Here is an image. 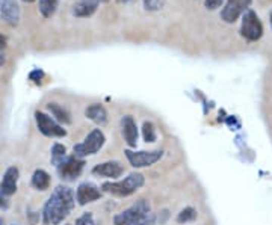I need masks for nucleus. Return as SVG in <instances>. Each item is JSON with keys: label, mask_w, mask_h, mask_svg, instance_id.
<instances>
[{"label": "nucleus", "mask_w": 272, "mask_h": 225, "mask_svg": "<svg viewBox=\"0 0 272 225\" xmlns=\"http://www.w3.org/2000/svg\"><path fill=\"white\" fill-rule=\"evenodd\" d=\"M76 195L68 186H58L42 209V221L45 225H59L73 212Z\"/></svg>", "instance_id": "nucleus-1"}, {"label": "nucleus", "mask_w": 272, "mask_h": 225, "mask_svg": "<svg viewBox=\"0 0 272 225\" xmlns=\"http://www.w3.org/2000/svg\"><path fill=\"white\" fill-rule=\"evenodd\" d=\"M145 183V179L142 174L135 173L130 174L129 177H126L121 182H107L101 186V189L107 194L117 195V197H129L132 194H135L138 189H141Z\"/></svg>", "instance_id": "nucleus-2"}, {"label": "nucleus", "mask_w": 272, "mask_h": 225, "mask_svg": "<svg viewBox=\"0 0 272 225\" xmlns=\"http://www.w3.org/2000/svg\"><path fill=\"white\" fill-rule=\"evenodd\" d=\"M106 142V138H104V133L100 130V129H94L86 138L83 142L80 144H76L73 151H74V156L79 157V159H83L86 156H92L95 153H98L101 150V147L104 145Z\"/></svg>", "instance_id": "nucleus-3"}, {"label": "nucleus", "mask_w": 272, "mask_h": 225, "mask_svg": "<svg viewBox=\"0 0 272 225\" xmlns=\"http://www.w3.org/2000/svg\"><path fill=\"white\" fill-rule=\"evenodd\" d=\"M241 35L247 41H257L263 35V24L253 9H247L242 15Z\"/></svg>", "instance_id": "nucleus-4"}, {"label": "nucleus", "mask_w": 272, "mask_h": 225, "mask_svg": "<svg viewBox=\"0 0 272 225\" xmlns=\"http://www.w3.org/2000/svg\"><path fill=\"white\" fill-rule=\"evenodd\" d=\"M151 212V206L147 200H139L135 204H132L129 209H126L124 212L118 213L114 218V225H130L133 221H136L138 218L147 215Z\"/></svg>", "instance_id": "nucleus-5"}, {"label": "nucleus", "mask_w": 272, "mask_h": 225, "mask_svg": "<svg viewBox=\"0 0 272 225\" xmlns=\"http://www.w3.org/2000/svg\"><path fill=\"white\" fill-rule=\"evenodd\" d=\"M35 121L38 126V130L48 138H64L67 135V130L58 123L55 121L51 117H48L44 112H35Z\"/></svg>", "instance_id": "nucleus-6"}, {"label": "nucleus", "mask_w": 272, "mask_h": 225, "mask_svg": "<svg viewBox=\"0 0 272 225\" xmlns=\"http://www.w3.org/2000/svg\"><path fill=\"white\" fill-rule=\"evenodd\" d=\"M126 157L129 160V163L133 168H147L154 165L156 162H159L164 156V153L160 150H154V151H132V150H126Z\"/></svg>", "instance_id": "nucleus-7"}, {"label": "nucleus", "mask_w": 272, "mask_h": 225, "mask_svg": "<svg viewBox=\"0 0 272 225\" xmlns=\"http://www.w3.org/2000/svg\"><path fill=\"white\" fill-rule=\"evenodd\" d=\"M253 0H227L226 6L221 11V18L229 23L233 24L236 20H239L241 15H244V12L247 9H250Z\"/></svg>", "instance_id": "nucleus-8"}, {"label": "nucleus", "mask_w": 272, "mask_h": 225, "mask_svg": "<svg viewBox=\"0 0 272 225\" xmlns=\"http://www.w3.org/2000/svg\"><path fill=\"white\" fill-rule=\"evenodd\" d=\"M0 17L8 26L11 27L18 26L21 18V11L17 0H0Z\"/></svg>", "instance_id": "nucleus-9"}, {"label": "nucleus", "mask_w": 272, "mask_h": 225, "mask_svg": "<svg viewBox=\"0 0 272 225\" xmlns=\"http://www.w3.org/2000/svg\"><path fill=\"white\" fill-rule=\"evenodd\" d=\"M83 165L85 162L79 157H76L74 154L73 156H67V159L62 162V165L59 166V174L64 180H74L80 176L82 170H83Z\"/></svg>", "instance_id": "nucleus-10"}, {"label": "nucleus", "mask_w": 272, "mask_h": 225, "mask_svg": "<svg viewBox=\"0 0 272 225\" xmlns=\"http://www.w3.org/2000/svg\"><path fill=\"white\" fill-rule=\"evenodd\" d=\"M100 197H101V191L97 186H94L92 183H82V185H79V188L76 191V201L80 206L94 203Z\"/></svg>", "instance_id": "nucleus-11"}, {"label": "nucleus", "mask_w": 272, "mask_h": 225, "mask_svg": "<svg viewBox=\"0 0 272 225\" xmlns=\"http://www.w3.org/2000/svg\"><path fill=\"white\" fill-rule=\"evenodd\" d=\"M92 173L95 176H100V177H106V179H118L123 176L124 173V168L120 162L117 160H109V162H104V163H100L97 166L92 168Z\"/></svg>", "instance_id": "nucleus-12"}, {"label": "nucleus", "mask_w": 272, "mask_h": 225, "mask_svg": "<svg viewBox=\"0 0 272 225\" xmlns=\"http://www.w3.org/2000/svg\"><path fill=\"white\" fill-rule=\"evenodd\" d=\"M18 176H20V173H18L17 166H11V168L6 170V173H5V176L2 179V183H0V191L5 195L11 197V195H14L17 192Z\"/></svg>", "instance_id": "nucleus-13"}, {"label": "nucleus", "mask_w": 272, "mask_h": 225, "mask_svg": "<svg viewBox=\"0 0 272 225\" xmlns=\"http://www.w3.org/2000/svg\"><path fill=\"white\" fill-rule=\"evenodd\" d=\"M121 127H123V135H124V139H126L127 145L132 147V148L136 147V144H138V127H136V123H135L133 117H130V115L123 117Z\"/></svg>", "instance_id": "nucleus-14"}, {"label": "nucleus", "mask_w": 272, "mask_h": 225, "mask_svg": "<svg viewBox=\"0 0 272 225\" xmlns=\"http://www.w3.org/2000/svg\"><path fill=\"white\" fill-rule=\"evenodd\" d=\"M85 115H86V118H89L91 121H94L98 126H104L107 123V110L100 103H92L91 106H88L85 110Z\"/></svg>", "instance_id": "nucleus-15"}, {"label": "nucleus", "mask_w": 272, "mask_h": 225, "mask_svg": "<svg viewBox=\"0 0 272 225\" xmlns=\"http://www.w3.org/2000/svg\"><path fill=\"white\" fill-rule=\"evenodd\" d=\"M98 8V0H79L73 6V15L86 18L91 17Z\"/></svg>", "instance_id": "nucleus-16"}, {"label": "nucleus", "mask_w": 272, "mask_h": 225, "mask_svg": "<svg viewBox=\"0 0 272 225\" xmlns=\"http://www.w3.org/2000/svg\"><path fill=\"white\" fill-rule=\"evenodd\" d=\"M47 109H48V112L51 114V117H53L55 121L62 123V124H70V123H71L70 112H68L65 107H62L61 104H58V103H48V104H47Z\"/></svg>", "instance_id": "nucleus-17"}, {"label": "nucleus", "mask_w": 272, "mask_h": 225, "mask_svg": "<svg viewBox=\"0 0 272 225\" xmlns=\"http://www.w3.org/2000/svg\"><path fill=\"white\" fill-rule=\"evenodd\" d=\"M32 186L36 191H45L50 186V176L44 170H36L32 176Z\"/></svg>", "instance_id": "nucleus-18"}, {"label": "nucleus", "mask_w": 272, "mask_h": 225, "mask_svg": "<svg viewBox=\"0 0 272 225\" xmlns=\"http://www.w3.org/2000/svg\"><path fill=\"white\" fill-rule=\"evenodd\" d=\"M58 5H59V0H38V8L44 18L53 17L58 9Z\"/></svg>", "instance_id": "nucleus-19"}, {"label": "nucleus", "mask_w": 272, "mask_h": 225, "mask_svg": "<svg viewBox=\"0 0 272 225\" xmlns=\"http://www.w3.org/2000/svg\"><path fill=\"white\" fill-rule=\"evenodd\" d=\"M65 159H67V148L62 144H55L51 147V163L59 168Z\"/></svg>", "instance_id": "nucleus-20"}, {"label": "nucleus", "mask_w": 272, "mask_h": 225, "mask_svg": "<svg viewBox=\"0 0 272 225\" xmlns=\"http://www.w3.org/2000/svg\"><path fill=\"white\" fill-rule=\"evenodd\" d=\"M197 219V210L194 207H185L176 218V221L179 224H186V222H192Z\"/></svg>", "instance_id": "nucleus-21"}, {"label": "nucleus", "mask_w": 272, "mask_h": 225, "mask_svg": "<svg viewBox=\"0 0 272 225\" xmlns=\"http://www.w3.org/2000/svg\"><path fill=\"white\" fill-rule=\"evenodd\" d=\"M142 136H144V141L145 142H154L157 135H156V129L153 126V123L150 121H145L144 126H142Z\"/></svg>", "instance_id": "nucleus-22"}, {"label": "nucleus", "mask_w": 272, "mask_h": 225, "mask_svg": "<svg viewBox=\"0 0 272 225\" xmlns=\"http://www.w3.org/2000/svg\"><path fill=\"white\" fill-rule=\"evenodd\" d=\"M165 5H167V0H144V8L151 12L164 9Z\"/></svg>", "instance_id": "nucleus-23"}, {"label": "nucleus", "mask_w": 272, "mask_h": 225, "mask_svg": "<svg viewBox=\"0 0 272 225\" xmlns=\"http://www.w3.org/2000/svg\"><path fill=\"white\" fill-rule=\"evenodd\" d=\"M154 222H156V215L150 212V213L138 218L136 221H133L130 225H154Z\"/></svg>", "instance_id": "nucleus-24"}, {"label": "nucleus", "mask_w": 272, "mask_h": 225, "mask_svg": "<svg viewBox=\"0 0 272 225\" xmlns=\"http://www.w3.org/2000/svg\"><path fill=\"white\" fill-rule=\"evenodd\" d=\"M76 225H95V221H94L92 213H83L80 218H77Z\"/></svg>", "instance_id": "nucleus-25"}, {"label": "nucleus", "mask_w": 272, "mask_h": 225, "mask_svg": "<svg viewBox=\"0 0 272 225\" xmlns=\"http://www.w3.org/2000/svg\"><path fill=\"white\" fill-rule=\"evenodd\" d=\"M29 79H30V80H33L35 83H41V80L44 79V71H42V70H39V68H36V70L30 71Z\"/></svg>", "instance_id": "nucleus-26"}, {"label": "nucleus", "mask_w": 272, "mask_h": 225, "mask_svg": "<svg viewBox=\"0 0 272 225\" xmlns=\"http://www.w3.org/2000/svg\"><path fill=\"white\" fill-rule=\"evenodd\" d=\"M224 2H226V0H204V6H206V9H209V11H215V9H218L220 6H223Z\"/></svg>", "instance_id": "nucleus-27"}, {"label": "nucleus", "mask_w": 272, "mask_h": 225, "mask_svg": "<svg viewBox=\"0 0 272 225\" xmlns=\"http://www.w3.org/2000/svg\"><path fill=\"white\" fill-rule=\"evenodd\" d=\"M9 207V200H8V195H5L2 191H0V209L6 210Z\"/></svg>", "instance_id": "nucleus-28"}, {"label": "nucleus", "mask_w": 272, "mask_h": 225, "mask_svg": "<svg viewBox=\"0 0 272 225\" xmlns=\"http://www.w3.org/2000/svg\"><path fill=\"white\" fill-rule=\"evenodd\" d=\"M6 47V36L0 33V50H3Z\"/></svg>", "instance_id": "nucleus-29"}, {"label": "nucleus", "mask_w": 272, "mask_h": 225, "mask_svg": "<svg viewBox=\"0 0 272 225\" xmlns=\"http://www.w3.org/2000/svg\"><path fill=\"white\" fill-rule=\"evenodd\" d=\"M6 62V58H5V53H3V50H0V67L3 65Z\"/></svg>", "instance_id": "nucleus-30"}, {"label": "nucleus", "mask_w": 272, "mask_h": 225, "mask_svg": "<svg viewBox=\"0 0 272 225\" xmlns=\"http://www.w3.org/2000/svg\"><path fill=\"white\" fill-rule=\"evenodd\" d=\"M109 0H98V3H107Z\"/></svg>", "instance_id": "nucleus-31"}, {"label": "nucleus", "mask_w": 272, "mask_h": 225, "mask_svg": "<svg viewBox=\"0 0 272 225\" xmlns=\"http://www.w3.org/2000/svg\"><path fill=\"white\" fill-rule=\"evenodd\" d=\"M23 2H26V3H32V2H35V0H23Z\"/></svg>", "instance_id": "nucleus-32"}, {"label": "nucleus", "mask_w": 272, "mask_h": 225, "mask_svg": "<svg viewBox=\"0 0 272 225\" xmlns=\"http://www.w3.org/2000/svg\"><path fill=\"white\" fill-rule=\"evenodd\" d=\"M271 27H272V11H271Z\"/></svg>", "instance_id": "nucleus-33"}, {"label": "nucleus", "mask_w": 272, "mask_h": 225, "mask_svg": "<svg viewBox=\"0 0 272 225\" xmlns=\"http://www.w3.org/2000/svg\"><path fill=\"white\" fill-rule=\"evenodd\" d=\"M118 2H129V0H118Z\"/></svg>", "instance_id": "nucleus-34"}, {"label": "nucleus", "mask_w": 272, "mask_h": 225, "mask_svg": "<svg viewBox=\"0 0 272 225\" xmlns=\"http://www.w3.org/2000/svg\"><path fill=\"white\" fill-rule=\"evenodd\" d=\"M0 225H2V219H0Z\"/></svg>", "instance_id": "nucleus-35"}, {"label": "nucleus", "mask_w": 272, "mask_h": 225, "mask_svg": "<svg viewBox=\"0 0 272 225\" xmlns=\"http://www.w3.org/2000/svg\"><path fill=\"white\" fill-rule=\"evenodd\" d=\"M65 225H73V224H65Z\"/></svg>", "instance_id": "nucleus-36"}]
</instances>
